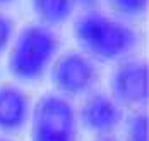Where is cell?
Here are the masks:
<instances>
[{
	"instance_id": "1",
	"label": "cell",
	"mask_w": 149,
	"mask_h": 141,
	"mask_svg": "<svg viewBox=\"0 0 149 141\" xmlns=\"http://www.w3.org/2000/svg\"><path fill=\"white\" fill-rule=\"evenodd\" d=\"M74 38L88 57L100 60L120 59L137 43V34L130 26L91 9L75 17Z\"/></svg>"
},
{
	"instance_id": "2",
	"label": "cell",
	"mask_w": 149,
	"mask_h": 141,
	"mask_svg": "<svg viewBox=\"0 0 149 141\" xmlns=\"http://www.w3.org/2000/svg\"><path fill=\"white\" fill-rule=\"evenodd\" d=\"M58 50V38L45 24H29L15 36L9 52L7 67L22 81L38 79L53 62Z\"/></svg>"
},
{
	"instance_id": "3",
	"label": "cell",
	"mask_w": 149,
	"mask_h": 141,
	"mask_svg": "<svg viewBox=\"0 0 149 141\" xmlns=\"http://www.w3.org/2000/svg\"><path fill=\"white\" fill-rule=\"evenodd\" d=\"M31 141H77V115L72 103L58 95H45L31 115Z\"/></svg>"
},
{
	"instance_id": "4",
	"label": "cell",
	"mask_w": 149,
	"mask_h": 141,
	"mask_svg": "<svg viewBox=\"0 0 149 141\" xmlns=\"http://www.w3.org/2000/svg\"><path fill=\"white\" fill-rule=\"evenodd\" d=\"M55 88L65 96L86 93L96 79L94 64L86 53L67 52L55 59L50 71Z\"/></svg>"
},
{
	"instance_id": "5",
	"label": "cell",
	"mask_w": 149,
	"mask_h": 141,
	"mask_svg": "<svg viewBox=\"0 0 149 141\" xmlns=\"http://www.w3.org/2000/svg\"><path fill=\"white\" fill-rule=\"evenodd\" d=\"M111 98L125 107L144 105L149 98V69L144 60H123L111 74Z\"/></svg>"
},
{
	"instance_id": "6",
	"label": "cell",
	"mask_w": 149,
	"mask_h": 141,
	"mask_svg": "<svg viewBox=\"0 0 149 141\" xmlns=\"http://www.w3.org/2000/svg\"><path fill=\"white\" fill-rule=\"evenodd\" d=\"M79 121L89 133L106 136L122 122V109L111 96L94 93L82 103L79 110Z\"/></svg>"
},
{
	"instance_id": "7",
	"label": "cell",
	"mask_w": 149,
	"mask_h": 141,
	"mask_svg": "<svg viewBox=\"0 0 149 141\" xmlns=\"http://www.w3.org/2000/svg\"><path fill=\"white\" fill-rule=\"evenodd\" d=\"M29 115L28 95L14 84H0V131L21 129Z\"/></svg>"
},
{
	"instance_id": "8",
	"label": "cell",
	"mask_w": 149,
	"mask_h": 141,
	"mask_svg": "<svg viewBox=\"0 0 149 141\" xmlns=\"http://www.w3.org/2000/svg\"><path fill=\"white\" fill-rule=\"evenodd\" d=\"M75 0H33V11L40 17V24L57 26L67 21L74 12Z\"/></svg>"
},
{
	"instance_id": "9",
	"label": "cell",
	"mask_w": 149,
	"mask_h": 141,
	"mask_svg": "<svg viewBox=\"0 0 149 141\" xmlns=\"http://www.w3.org/2000/svg\"><path fill=\"white\" fill-rule=\"evenodd\" d=\"M127 141H149V119L146 112H135L127 119Z\"/></svg>"
},
{
	"instance_id": "10",
	"label": "cell",
	"mask_w": 149,
	"mask_h": 141,
	"mask_svg": "<svg viewBox=\"0 0 149 141\" xmlns=\"http://www.w3.org/2000/svg\"><path fill=\"white\" fill-rule=\"evenodd\" d=\"M110 7L118 14L125 17H135L141 16L148 9L149 0H106Z\"/></svg>"
},
{
	"instance_id": "11",
	"label": "cell",
	"mask_w": 149,
	"mask_h": 141,
	"mask_svg": "<svg viewBox=\"0 0 149 141\" xmlns=\"http://www.w3.org/2000/svg\"><path fill=\"white\" fill-rule=\"evenodd\" d=\"M14 36V22L5 14H0V53L10 45Z\"/></svg>"
},
{
	"instance_id": "12",
	"label": "cell",
	"mask_w": 149,
	"mask_h": 141,
	"mask_svg": "<svg viewBox=\"0 0 149 141\" xmlns=\"http://www.w3.org/2000/svg\"><path fill=\"white\" fill-rule=\"evenodd\" d=\"M10 2H14V0H0V7H2V5H7V4H10Z\"/></svg>"
},
{
	"instance_id": "13",
	"label": "cell",
	"mask_w": 149,
	"mask_h": 141,
	"mask_svg": "<svg viewBox=\"0 0 149 141\" xmlns=\"http://www.w3.org/2000/svg\"><path fill=\"white\" fill-rule=\"evenodd\" d=\"M96 141H115V140H110V138L104 136V138H100V140H96Z\"/></svg>"
},
{
	"instance_id": "14",
	"label": "cell",
	"mask_w": 149,
	"mask_h": 141,
	"mask_svg": "<svg viewBox=\"0 0 149 141\" xmlns=\"http://www.w3.org/2000/svg\"><path fill=\"white\" fill-rule=\"evenodd\" d=\"M0 141H2V140H0Z\"/></svg>"
}]
</instances>
